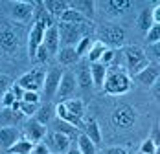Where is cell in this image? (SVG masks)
Returning <instances> with one entry per match:
<instances>
[{
	"instance_id": "obj_1",
	"label": "cell",
	"mask_w": 160,
	"mask_h": 154,
	"mask_svg": "<svg viewBox=\"0 0 160 154\" xmlns=\"http://www.w3.org/2000/svg\"><path fill=\"white\" fill-rule=\"evenodd\" d=\"M123 64L127 68L129 75H136L138 72H142L144 68L149 66V59L145 57L144 50L138 46H129L123 51Z\"/></svg>"
},
{
	"instance_id": "obj_2",
	"label": "cell",
	"mask_w": 160,
	"mask_h": 154,
	"mask_svg": "<svg viewBox=\"0 0 160 154\" xmlns=\"http://www.w3.org/2000/svg\"><path fill=\"white\" fill-rule=\"evenodd\" d=\"M105 94L109 95H122V94L129 92L131 88V79L127 74L120 72V70H114L109 75L105 77Z\"/></svg>"
},
{
	"instance_id": "obj_3",
	"label": "cell",
	"mask_w": 160,
	"mask_h": 154,
	"mask_svg": "<svg viewBox=\"0 0 160 154\" xmlns=\"http://www.w3.org/2000/svg\"><path fill=\"white\" fill-rule=\"evenodd\" d=\"M81 28L83 24H59V37H61V42L64 46H74L76 42L81 41Z\"/></svg>"
},
{
	"instance_id": "obj_4",
	"label": "cell",
	"mask_w": 160,
	"mask_h": 154,
	"mask_svg": "<svg viewBox=\"0 0 160 154\" xmlns=\"http://www.w3.org/2000/svg\"><path fill=\"white\" fill-rule=\"evenodd\" d=\"M125 41V31L123 28L116 26V24H109V26H103L101 30V42L107 46V44H112V46H122Z\"/></svg>"
},
{
	"instance_id": "obj_5",
	"label": "cell",
	"mask_w": 160,
	"mask_h": 154,
	"mask_svg": "<svg viewBox=\"0 0 160 154\" xmlns=\"http://www.w3.org/2000/svg\"><path fill=\"white\" fill-rule=\"evenodd\" d=\"M17 83H18L24 90H28V92H37V90L42 88V84H44V72H42V70H32V72L24 74Z\"/></svg>"
},
{
	"instance_id": "obj_6",
	"label": "cell",
	"mask_w": 160,
	"mask_h": 154,
	"mask_svg": "<svg viewBox=\"0 0 160 154\" xmlns=\"http://www.w3.org/2000/svg\"><path fill=\"white\" fill-rule=\"evenodd\" d=\"M76 83L79 84L81 88H90L92 86V77H90V66L87 59H79L76 62Z\"/></svg>"
},
{
	"instance_id": "obj_7",
	"label": "cell",
	"mask_w": 160,
	"mask_h": 154,
	"mask_svg": "<svg viewBox=\"0 0 160 154\" xmlns=\"http://www.w3.org/2000/svg\"><path fill=\"white\" fill-rule=\"evenodd\" d=\"M44 31L46 30L39 22L33 24L32 31H30V37H28V53H30V57H35L37 55V50H39V46L44 41Z\"/></svg>"
},
{
	"instance_id": "obj_8",
	"label": "cell",
	"mask_w": 160,
	"mask_h": 154,
	"mask_svg": "<svg viewBox=\"0 0 160 154\" xmlns=\"http://www.w3.org/2000/svg\"><path fill=\"white\" fill-rule=\"evenodd\" d=\"M76 86H78V83H76V77L72 72H63V75H61V81H59V88H57V94H59V97L61 99H68L70 95H74L76 92Z\"/></svg>"
},
{
	"instance_id": "obj_9",
	"label": "cell",
	"mask_w": 160,
	"mask_h": 154,
	"mask_svg": "<svg viewBox=\"0 0 160 154\" xmlns=\"http://www.w3.org/2000/svg\"><path fill=\"white\" fill-rule=\"evenodd\" d=\"M61 75H63L61 70H50L48 74L44 75V84H42V88H44V97H46V99H52V97L57 94Z\"/></svg>"
},
{
	"instance_id": "obj_10",
	"label": "cell",
	"mask_w": 160,
	"mask_h": 154,
	"mask_svg": "<svg viewBox=\"0 0 160 154\" xmlns=\"http://www.w3.org/2000/svg\"><path fill=\"white\" fill-rule=\"evenodd\" d=\"M33 15V4L32 2H15L13 6H11V17L15 18V20H20V22H26V20H30Z\"/></svg>"
},
{
	"instance_id": "obj_11",
	"label": "cell",
	"mask_w": 160,
	"mask_h": 154,
	"mask_svg": "<svg viewBox=\"0 0 160 154\" xmlns=\"http://www.w3.org/2000/svg\"><path fill=\"white\" fill-rule=\"evenodd\" d=\"M44 136H46V125L39 123L37 119L28 121V125H26V139H30L32 143L37 145Z\"/></svg>"
},
{
	"instance_id": "obj_12",
	"label": "cell",
	"mask_w": 160,
	"mask_h": 154,
	"mask_svg": "<svg viewBox=\"0 0 160 154\" xmlns=\"http://www.w3.org/2000/svg\"><path fill=\"white\" fill-rule=\"evenodd\" d=\"M158 64H149L147 68H144L142 72H138L134 79L140 83V84H144V86H151V84H155L157 83V79H158Z\"/></svg>"
},
{
	"instance_id": "obj_13",
	"label": "cell",
	"mask_w": 160,
	"mask_h": 154,
	"mask_svg": "<svg viewBox=\"0 0 160 154\" xmlns=\"http://www.w3.org/2000/svg\"><path fill=\"white\" fill-rule=\"evenodd\" d=\"M59 42H61V37H59V30L57 26H52L44 31V41L42 44L46 46L48 53H57L59 51Z\"/></svg>"
},
{
	"instance_id": "obj_14",
	"label": "cell",
	"mask_w": 160,
	"mask_h": 154,
	"mask_svg": "<svg viewBox=\"0 0 160 154\" xmlns=\"http://www.w3.org/2000/svg\"><path fill=\"white\" fill-rule=\"evenodd\" d=\"M18 141V130L13 127H4L0 128V149H9Z\"/></svg>"
},
{
	"instance_id": "obj_15",
	"label": "cell",
	"mask_w": 160,
	"mask_h": 154,
	"mask_svg": "<svg viewBox=\"0 0 160 154\" xmlns=\"http://www.w3.org/2000/svg\"><path fill=\"white\" fill-rule=\"evenodd\" d=\"M55 114L59 116V119H63V121H66V123L74 125L76 128H79V130H83V128H85V121H83V119H79L78 116H74L72 112H68V110L64 108L63 103H59V105L55 107Z\"/></svg>"
},
{
	"instance_id": "obj_16",
	"label": "cell",
	"mask_w": 160,
	"mask_h": 154,
	"mask_svg": "<svg viewBox=\"0 0 160 154\" xmlns=\"http://www.w3.org/2000/svg\"><path fill=\"white\" fill-rule=\"evenodd\" d=\"M0 46L4 48L6 51L17 50V46H18V37H17L15 31L9 30V28H6V30L0 31Z\"/></svg>"
},
{
	"instance_id": "obj_17",
	"label": "cell",
	"mask_w": 160,
	"mask_h": 154,
	"mask_svg": "<svg viewBox=\"0 0 160 154\" xmlns=\"http://www.w3.org/2000/svg\"><path fill=\"white\" fill-rule=\"evenodd\" d=\"M68 7H70V9H76V11L81 13L87 20L94 17V2H92V0H74V2L68 4Z\"/></svg>"
},
{
	"instance_id": "obj_18",
	"label": "cell",
	"mask_w": 160,
	"mask_h": 154,
	"mask_svg": "<svg viewBox=\"0 0 160 154\" xmlns=\"http://www.w3.org/2000/svg\"><path fill=\"white\" fill-rule=\"evenodd\" d=\"M85 121V134H87V138L90 139L94 145H99L101 143V132H99V125L96 123V119H92V118H88V119H83Z\"/></svg>"
},
{
	"instance_id": "obj_19",
	"label": "cell",
	"mask_w": 160,
	"mask_h": 154,
	"mask_svg": "<svg viewBox=\"0 0 160 154\" xmlns=\"http://www.w3.org/2000/svg\"><path fill=\"white\" fill-rule=\"evenodd\" d=\"M90 77H92V84H96L98 88H103V83H105V77H107V66L101 64V62H92Z\"/></svg>"
},
{
	"instance_id": "obj_20",
	"label": "cell",
	"mask_w": 160,
	"mask_h": 154,
	"mask_svg": "<svg viewBox=\"0 0 160 154\" xmlns=\"http://www.w3.org/2000/svg\"><path fill=\"white\" fill-rule=\"evenodd\" d=\"M57 59H59V62H61V64H64V66H70V64H76L81 57L78 55V51H76V48H74V46H64L63 50L57 53Z\"/></svg>"
},
{
	"instance_id": "obj_21",
	"label": "cell",
	"mask_w": 160,
	"mask_h": 154,
	"mask_svg": "<svg viewBox=\"0 0 160 154\" xmlns=\"http://www.w3.org/2000/svg\"><path fill=\"white\" fill-rule=\"evenodd\" d=\"M70 138L68 136H64V134H61V132H53L52 134V147L55 149V152H61V154H64L68 149H70Z\"/></svg>"
},
{
	"instance_id": "obj_22",
	"label": "cell",
	"mask_w": 160,
	"mask_h": 154,
	"mask_svg": "<svg viewBox=\"0 0 160 154\" xmlns=\"http://www.w3.org/2000/svg\"><path fill=\"white\" fill-rule=\"evenodd\" d=\"M42 6L52 17H59V18L68 9V2H63V0H46Z\"/></svg>"
},
{
	"instance_id": "obj_23",
	"label": "cell",
	"mask_w": 160,
	"mask_h": 154,
	"mask_svg": "<svg viewBox=\"0 0 160 154\" xmlns=\"http://www.w3.org/2000/svg\"><path fill=\"white\" fill-rule=\"evenodd\" d=\"M103 6L107 7V11L111 15H122L123 11H127L132 4L129 0H111V2H105Z\"/></svg>"
},
{
	"instance_id": "obj_24",
	"label": "cell",
	"mask_w": 160,
	"mask_h": 154,
	"mask_svg": "<svg viewBox=\"0 0 160 154\" xmlns=\"http://www.w3.org/2000/svg\"><path fill=\"white\" fill-rule=\"evenodd\" d=\"M61 103L64 105V108L68 112H72L74 116H78L79 119H83V116H85V103L81 99H64Z\"/></svg>"
},
{
	"instance_id": "obj_25",
	"label": "cell",
	"mask_w": 160,
	"mask_h": 154,
	"mask_svg": "<svg viewBox=\"0 0 160 154\" xmlns=\"http://www.w3.org/2000/svg\"><path fill=\"white\" fill-rule=\"evenodd\" d=\"M33 147H35V143H32L30 139H18L13 147L8 149V152L9 154H30L33 151Z\"/></svg>"
},
{
	"instance_id": "obj_26",
	"label": "cell",
	"mask_w": 160,
	"mask_h": 154,
	"mask_svg": "<svg viewBox=\"0 0 160 154\" xmlns=\"http://www.w3.org/2000/svg\"><path fill=\"white\" fill-rule=\"evenodd\" d=\"M55 130L57 132H61V134H64V136H68V138H76L78 139V136H79V128H76L74 125L66 123V121H63V119H59L57 123H55Z\"/></svg>"
},
{
	"instance_id": "obj_27",
	"label": "cell",
	"mask_w": 160,
	"mask_h": 154,
	"mask_svg": "<svg viewBox=\"0 0 160 154\" xmlns=\"http://www.w3.org/2000/svg\"><path fill=\"white\" fill-rule=\"evenodd\" d=\"M105 50H107V46H105L101 41H94V44H92V48H90V51L87 53V61H90V62H99L101 55L105 53Z\"/></svg>"
},
{
	"instance_id": "obj_28",
	"label": "cell",
	"mask_w": 160,
	"mask_h": 154,
	"mask_svg": "<svg viewBox=\"0 0 160 154\" xmlns=\"http://www.w3.org/2000/svg\"><path fill=\"white\" fill-rule=\"evenodd\" d=\"M61 22H64V24H83V22H87V18L81 15V13H78L76 9H66L63 15H61Z\"/></svg>"
},
{
	"instance_id": "obj_29",
	"label": "cell",
	"mask_w": 160,
	"mask_h": 154,
	"mask_svg": "<svg viewBox=\"0 0 160 154\" xmlns=\"http://www.w3.org/2000/svg\"><path fill=\"white\" fill-rule=\"evenodd\" d=\"M53 110H55V108L52 107V105H48V103H46V105H42L41 108H37V112H35V119H37L39 123L46 125L50 119H52V116L55 114Z\"/></svg>"
},
{
	"instance_id": "obj_30",
	"label": "cell",
	"mask_w": 160,
	"mask_h": 154,
	"mask_svg": "<svg viewBox=\"0 0 160 154\" xmlns=\"http://www.w3.org/2000/svg\"><path fill=\"white\" fill-rule=\"evenodd\" d=\"M114 121L116 125H120V127H129V125L132 123V112L129 110V108H120V110H116V114H114Z\"/></svg>"
},
{
	"instance_id": "obj_31",
	"label": "cell",
	"mask_w": 160,
	"mask_h": 154,
	"mask_svg": "<svg viewBox=\"0 0 160 154\" xmlns=\"http://www.w3.org/2000/svg\"><path fill=\"white\" fill-rule=\"evenodd\" d=\"M76 141H78V149L81 151V154H96V145L87 138V134H79Z\"/></svg>"
},
{
	"instance_id": "obj_32",
	"label": "cell",
	"mask_w": 160,
	"mask_h": 154,
	"mask_svg": "<svg viewBox=\"0 0 160 154\" xmlns=\"http://www.w3.org/2000/svg\"><path fill=\"white\" fill-rule=\"evenodd\" d=\"M153 24H155V22H153V11H151L149 7L142 9V13H140V17H138V28L145 33Z\"/></svg>"
},
{
	"instance_id": "obj_33",
	"label": "cell",
	"mask_w": 160,
	"mask_h": 154,
	"mask_svg": "<svg viewBox=\"0 0 160 154\" xmlns=\"http://www.w3.org/2000/svg\"><path fill=\"white\" fill-rule=\"evenodd\" d=\"M92 44H94L92 37H90V35H85V37H81V41L78 42V46H74V48H76V51H78V55H79L81 59H85L87 53L90 51Z\"/></svg>"
},
{
	"instance_id": "obj_34",
	"label": "cell",
	"mask_w": 160,
	"mask_h": 154,
	"mask_svg": "<svg viewBox=\"0 0 160 154\" xmlns=\"http://www.w3.org/2000/svg\"><path fill=\"white\" fill-rule=\"evenodd\" d=\"M145 42L147 44H158L160 42V26L153 24L149 30L145 31Z\"/></svg>"
},
{
	"instance_id": "obj_35",
	"label": "cell",
	"mask_w": 160,
	"mask_h": 154,
	"mask_svg": "<svg viewBox=\"0 0 160 154\" xmlns=\"http://www.w3.org/2000/svg\"><path fill=\"white\" fill-rule=\"evenodd\" d=\"M37 22L44 28V30H48L53 26V22H52V15H50L46 9H39V15H37Z\"/></svg>"
},
{
	"instance_id": "obj_36",
	"label": "cell",
	"mask_w": 160,
	"mask_h": 154,
	"mask_svg": "<svg viewBox=\"0 0 160 154\" xmlns=\"http://www.w3.org/2000/svg\"><path fill=\"white\" fill-rule=\"evenodd\" d=\"M157 152H158V147L153 143V139H145L140 145V154H157Z\"/></svg>"
},
{
	"instance_id": "obj_37",
	"label": "cell",
	"mask_w": 160,
	"mask_h": 154,
	"mask_svg": "<svg viewBox=\"0 0 160 154\" xmlns=\"http://www.w3.org/2000/svg\"><path fill=\"white\" fill-rule=\"evenodd\" d=\"M11 79L8 75H4V74H0V97H4V94L8 92L9 88H11Z\"/></svg>"
},
{
	"instance_id": "obj_38",
	"label": "cell",
	"mask_w": 160,
	"mask_h": 154,
	"mask_svg": "<svg viewBox=\"0 0 160 154\" xmlns=\"http://www.w3.org/2000/svg\"><path fill=\"white\" fill-rule=\"evenodd\" d=\"M18 112H22V114H26V116H35L37 105H35V103H24V101H20V110H18Z\"/></svg>"
},
{
	"instance_id": "obj_39",
	"label": "cell",
	"mask_w": 160,
	"mask_h": 154,
	"mask_svg": "<svg viewBox=\"0 0 160 154\" xmlns=\"http://www.w3.org/2000/svg\"><path fill=\"white\" fill-rule=\"evenodd\" d=\"M15 101H17V99H15V95H13L11 90H8V92L4 94V97H2V105H4L6 108H11Z\"/></svg>"
},
{
	"instance_id": "obj_40",
	"label": "cell",
	"mask_w": 160,
	"mask_h": 154,
	"mask_svg": "<svg viewBox=\"0 0 160 154\" xmlns=\"http://www.w3.org/2000/svg\"><path fill=\"white\" fill-rule=\"evenodd\" d=\"M11 92H13V95H15L17 101H22V97H24V92H26V90H24L18 83H13V84H11Z\"/></svg>"
},
{
	"instance_id": "obj_41",
	"label": "cell",
	"mask_w": 160,
	"mask_h": 154,
	"mask_svg": "<svg viewBox=\"0 0 160 154\" xmlns=\"http://www.w3.org/2000/svg\"><path fill=\"white\" fill-rule=\"evenodd\" d=\"M114 53H116L114 50H109V48H107V50H105V53L101 55V59H99V62H101V64H105V66H107V64H111V62H112V59H114Z\"/></svg>"
},
{
	"instance_id": "obj_42",
	"label": "cell",
	"mask_w": 160,
	"mask_h": 154,
	"mask_svg": "<svg viewBox=\"0 0 160 154\" xmlns=\"http://www.w3.org/2000/svg\"><path fill=\"white\" fill-rule=\"evenodd\" d=\"M22 101H24V103H35V105H37V103H39V94L37 92H28V90H26Z\"/></svg>"
},
{
	"instance_id": "obj_43",
	"label": "cell",
	"mask_w": 160,
	"mask_h": 154,
	"mask_svg": "<svg viewBox=\"0 0 160 154\" xmlns=\"http://www.w3.org/2000/svg\"><path fill=\"white\" fill-rule=\"evenodd\" d=\"M35 59H39L41 62H46V61H48V50H46V46H44V44H41V46H39Z\"/></svg>"
},
{
	"instance_id": "obj_44",
	"label": "cell",
	"mask_w": 160,
	"mask_h": 154,
	"mask_svg": "<svg viewBox=\"0 0 160 154\" xmlns=\"http://www.w3.org/2000/svg\"><path fill=\"white\" fill-rule=\"evenodd\" d=\"M32 154H52V152H50L48 145H44V143H37V145L33 147Z\"/></svg>"
},
{
	"instance_id": "obj_45",
	"label": "cell",
	"mask_w": 160,
	"mask_h": 154,
	"mask_svg": "<svg viewBox=\"0 0 160 154\" xmlns=\"http://www.w3.org/2000/svg\"><path fill=\"white\" fill-rule=\"evenodd\" d=\"M151 11H153V22H155V24H160V4L158 2L155 4V7H153Z\"/></svg>"
},
{
	"instance_id": "obj_46",
	"label": "cell",
	"mask_w": 160,
	"mask_h": 154,
	"mask_svg": "<svg viewBox=\"0 0 160 154\" xmlns=\"http://www.w3.org/2000/svg\"><path fill=\"white\" fill-rule=\"evenodd\" d=\"M107 154H127L123 149H120V147H112V149H109L107 151Z\"/></svg>"
},
{
	"instance_id": "obj_47",
	"label": "cell",
	"mask_w": 160,
	"mask_h": 154,
	"mask_svg": "<svg viewBox=\"0 0 160 154\" xmlns=\"http://www.w3.org/2000/svg\"><path fill=\"white\" fill-rule=\"evenodd\" d=\"M64 154H81V151L78 149V147H72V145H70V149H68Z\"/></svg>"
},
{
	"instance_id": "obj_48",
	"label": "cell",
	"mask_w": 160,
	"mask_h": 154,
	"mask_svg": "<svg viewBox=\"0 0 160 154\" xmlns=\"http://www.w3.org/2000/svg\"><path fill=\"white\" fill-rule=\"evenodd\" d=\"M151 46H153V51H155V55H157V57H158V55H160V50H158V44H151Z\"/></svg>"
},
{
	"instance_id": "obj_49",
	"label": "cell",
	"mask_w": 160,
	"mask_h": 154,
	"mask_svg": "<svg viewBox=\"0 0 160 154\" xmlns=\"http://www.w3.org/2000/svg\"><path fill=\"white\" fill-rule=\"evenodd\" d=\"M53 154H61V152H53Z\"/></svg>"
}]
</instances>
